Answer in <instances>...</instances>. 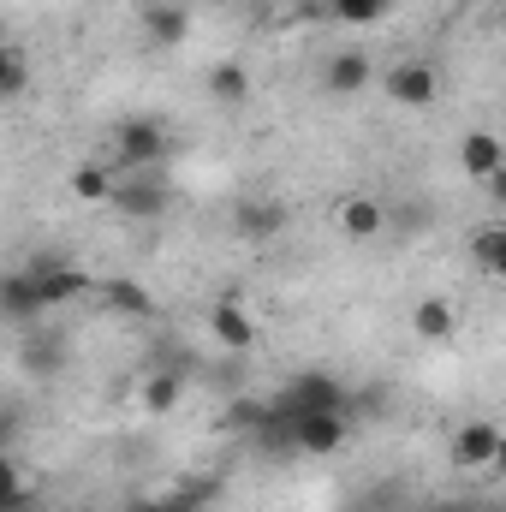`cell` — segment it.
Returning <instances> with one entry per match:
<instances>
[{"instance_id":"6da1fadb","label":"cell","mask_w":506,"mask_h":512,"mask_svg":"<svg viewBox=\"0 0 506 512\" xmlns=\"http://www.w3.org/2000/svg\"><path fill=\"white\" fill-rule=\"evenodd\" d=\"M108 203L126 215V221H155L173 209V179L161 167H114V191Z\"/></svg>"},{"instance_id":"7a4b0ae2","label":"cell","mask_w":506,"mask_h":512,"mask_svg":"<svg viewBox=\"0 0 506 512\" xmlns=\"http://www.w3.org/2000/svg\"><path fill=\"white\" fill-rule=\"evenodd\" d=\"M24 274H30V286H36L42 310H54V304H72V298H90V292H96V280H90L84 268H72L60 251H36L30 262H24Z\"/></svg>"},{"instance_id":"3957f363","label":"cell","mask_w":506,"mask_h":512,"mask_svg":"<svg viewBox=\"0 0 506 512\" xmlns=\"http://www.w3.org/2000/svg\"><path fill=\"white\" fill-rule=\"evenodd\" d=\"M346 399H352V393L334 382L328 370H310V376L286 382L268 405H274V411H286V417H304V411H346Z\"/></svg>"},{"instance_id":"277c9868","label":"cell","mask_w":506,"mask_h":512,"mask_svg":"<svg viewBox=\"0 0 506 512\" xmlns=\"http://www.w3.org/2000/svg\"><path fill=\"white\" fill-rule=\"evenodd\" d=\"M173 155V137L161 120H126V126L114 131V167H161Z\"/></svg>"},{"instance_id":"5b68a950","label":"cell","mask_w":506,"mask_h":512,"mask_svg":"<svg viewBox=\"0 0 506 512\" xmlns=\"http://www.w3.org/2000/svg\"><path fill=\"white\" fill-rule=\"evenodd\" d=\"M18 370H24V376H36V382L60 376V370H66V334H60V328L30 322V328H24V346H18Z\"/></svg>"},{"instance_id":"8992f818","label":"cell","mask_w":506,"mask_h":512,"mask_svg":"<svg viewBox=\"0 0 506 512\" xmlns=\"http://www.w3.org/2000/svg\"><path fill=\"white\" fill-rule=\"evenodd\" d=\"M381 90H387L393 108H429L441 84H435V66H423V60H399V66H387Z\"/></svg>"},{"instance_id":"52a82bcc","label":"cell","mask_w":506,"mask_h":512,"mask_svg":"<svg viewBox=\"0 0 506 512\" xmlns=\"http://www.w3.org/2000/svg\"><path fill=\"white\" fill-rule=\"evenodd\" d=\"M370 84H376V60H370L364 48L328 54V66H322V90H328V96H364Z\"/></svg>"},{"instance_id":"ba28073f","label":"cell","mask_w":506,"mask_h":512,"mask_svg":"<svg viewBox=\"0 0 506 512\" xmlns=\"http://www.w3.org/2000/svg\"><path fill=\"white\" fill-rule=\"evenodd\" d=\"M292 447L298 453H340L346 447V411H304V417H292Z\"/></svg>"},{"instance_id":"9c48e42d","label":"cell","mask_w":506,"mask_h":512,"mask_svg":"<svg viewBox=\"0 0 506 512\" xmlns=\"http://www.w3.org/2000/svg\"><path fill=\"white\" fill-rule=\"evenodd\" d=\"M137 24H143V36H149L155 48H179V42L191 36V12H185L179 0H149V6L137 12Z\"/></svg>"},{"instance_id":"30bf717a","label":"cell","mask_w":506,"mask_h":512,"mask_svg":"<svg viewBox=\"0 0 506 512\" xmlns=\"http://www.w3.org/2000/svg\"><path fill=\"white\" fill-rule=\"evenodd\" d=\"M42 316H48V310H42V298H36L30 274H24V268L0 274V322H12V328H30V322H42Z\"/></svg>"},{"instance_id":"8fae6325","label":"cell","mask_w":506,"mask_h":512,"mask_svg":"<svg viewBox=\"0 0 506 512\" xmlns=\"http://www.w3.org/2000/svg\"><path fill=\"white\" fill-rule=\"evenodd\" d=\"M501 429L495 423H465L459 435H453V465L459 471H483V465H495L501 459Z\"/></svg>"},{"instance_id":"7c38bea8","label":"cell","mask_w":506,"mask_h":512,"mask_svg":"<svg viewBox=\"0 0 506 512\" xmlns=\"http://www.w3.org/2000/svg\"><path fill=\"white\" fill-rule=\"evenodd\" d=\"M459 167H465L471 179H483V185H489V179L506 167L501 137H495V131H465V137H459Z\"/></svg>"},{"instance_id":"4fadbf2b","label":"cell","mask_w":506,"mask_h":512,"mask_svg":"<svg viewBox=\"0 0 506 512\" xmlns=\"http://www.w3.org/2000/svg\"><path fill=\"white\" fill-rule=\"evenodd\" d=\"M411 334L429 340V346H441V340L459 334V310H453L447 298H417V304H411Z\"/></svg>"},{"instance_id":"5bb4252c","label":"cell","mask_w":506,"mask_h":512,"mask_svg":"<svg viewBox=\"0 0 506 512\" xmlns=\"http://www.w3.org/2000/svg\"><path fill=\"white\" fill-rule=\"evenodd\" d=\"M340 233L358 239V245H364V239H381V233H387V203H381V197H346V203H340Z\"/></svg>"},{"instance_id":"9a60e30c","label":"cell","mask_w":506,"mask_h":512,"mask_svg":"<svg viewBox=\"0 0 506 512\" xmlns=\"http://www.w3.org/2000/svg\"><path fill=\"white\" fill-rule=\"evenodd\" d=\"M209 328H215V340H221L227 352H251L256 346L251 316H245V304H233V298H221V304L209 310Z\"/></svg>"},{"instance_id":"2e32d148","label":"cell","mask_w":506,"mask_h":512,"mask_svg":"<svg viewBox=\"0 0 506 512\" xmlns=\"http://www.w3.org/2000/svg\"><path fill=\"white\" fill-rule=\"evenodd\" d=\"M233 227H239L245 239H274V233L286 227V203H274V197H251V203L233 209Z\"/></svg>"},{"instance_id":"e0dca14e","label":"cell","mask_w":506,"mask_h":512,"mask_svg":"<svg viewBox=\"0 0 506 512\" xmlns=\"http://www.w3.org/2000/svg\"><path fill=\"white\" fill-rule=\"evenodd\" d=\"M209 96H215L221 108H239V102L251 96V72H245L239 60H215V66H209Z\"/></svg>"},{"instance_id":"ac0fdd59","label":"cell","mask_w":506,"mask_h":512,"mask_svg":"<svg viewBox=\"0 0 506 512\" xmlns=\"http://www.w3.org/2000/svg\"><path fill=\"white\" fill-rule=\"evenodd\" d=\"M96 292H102L108 310H120V316H155V298H149L137 280H102Z\"/></svg>"},{"instance_id":"d6986e66","label":"cell","mask_w":506,"mask_h":512,"mask_svg":"<svg viewBox=\"0 0 506 512\" xmlns=\"http://www.w3.org/2000/svg\"><path fill=\"white\" fill-rule=\"evenodd\" d=\"M0 512H36V495L24 483V471L12 465V453H0Z\"/></svg>"},{"instance_id":"ffe728a7","label":"cell","mask_w":506,"mask_h":512,"mask_svg":"<svg viewBox=\"0 0 506 512\" xmlns=\"http://www.w3.org/2000/svg\"><path fill=\"white\" fill-rule=\"evenodd\" d=\"M185 399V370H155L149 382H143V405L161 417V411H173Z\"/></svg>"},{"instance_id":"44dd1931","label":"cell","mask_w":506,"mask_h":512,"mask_svg":"<svg viewBox=\"0 0 506 512\" xmlns=\"http://www.w3.org/2000/svg\"><path fill=\"white\" fill-rule=\"evenodd\" d=\"M471 256H477L483 274H501L506 268V227H483V233L471 239Z\"/></svg>"},{"instance_id":"7402d4cb","label":"cell","mask_w":506,"mask_h":512,"mask_svg":"<svg viewBox=\"0 0 506 512\" xmlns=\"http://www.w3.org/2000/svg\"><path fill=\"white\" fill-rule=\"evenodd\" d=\"M24 90H30V60L0 42V96H24Z\"/></svg>"},{"instance_id":"603a6c76","label":"cell","mask_w":506,"mask_h":512,"mask_svg":"<svg viewBox=\"0 0 506 512\" xmlns=\"http://www.w3.org/2000/svg\"><path fill=\"white\" fill-rule=\"evenodd\" d=\"M72 191H78L84 203H108V191H114V173L90 161V167H78V173H72Z\"/></svg>"},{"instance_id":"cb8c5ba5","label":"cell","mask_w":506,"mask_h":512,"mask_svg":"<svg viewBox=\"0 0 506 512\" xmlns=\"http://www.w3.org/2000/svg\"><path fill=\"white\" fill-rule=\"evenodd\" d=\"M24 423H30V417H24V405L0 393V453H12V447H18V435H24Z\"/></svg>"},{"instance_id":"d4e9b609","label":"cell","mask_w":506,"mask_h":512,"mask_svg":"<svg viewBox=\"0 0 506 512\" xmlns=\"http://www.w3.org/2000/svg\"><path fill=\"white\" fill-rule=\"evenodd\" d=\"M328 6H334L340 18H352V24H370V18H381L387 0H328Z\"/></svg>"},{"instance_id":"484cf974","label":"cell","mask_w":506,"mask_h":512,"mask_svg":"<svg viewBox=\"0 0 506 512\" xmlns=\"http://www.w3.org/2000/svg\"><path fill=\"white\" fill-rule=\"evenodd\" d=\"M131 512H173V501H131Z\"/></svg>"},{"instance_id":"4316f807","label":"cell","mask_w":506,"mask_h":512,"mask_svg":"<svg viewBox=\"0 0 506 512\" xmlns=\"http://www.w3.org/2000/svg\"><path fill=\"white\" fill-rule=\"evenodd\" d=\"M477 512H495V507H477Z\"/></svg>"}]
</instances>
